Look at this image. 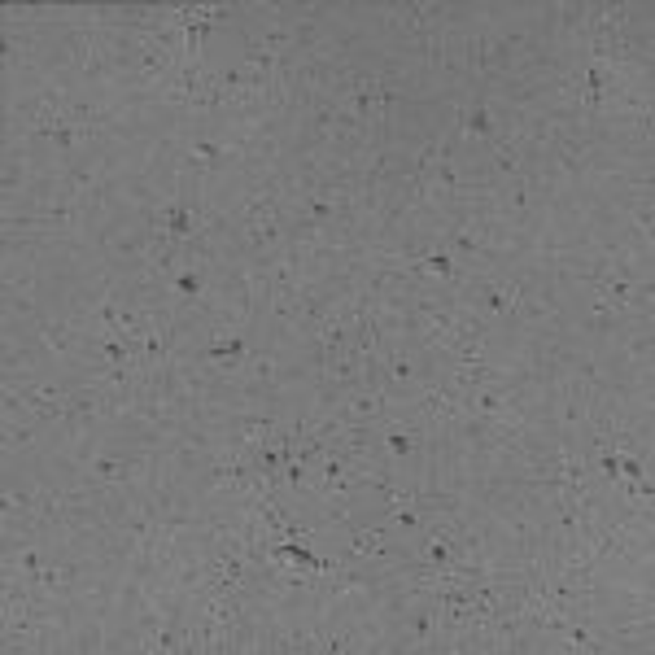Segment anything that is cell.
I'll use <instances>...</instances> for the list:
<instances>
[{
    "instance_id": "1",
    "label": "cell",
    "mask_w": 655,
    "mask_h": 655,
    "mask_svg": "<svg viewBox=\"0 0 655 655\" xmlns=\"http://www.w3.org/2000/svg\"><path fill=\"white\" fill-rule=\"evenodd\" d=\"M393 411H398V402H393L385 389H354V393H345L328 415H337L341 424H385Z\"/></svg>"
},
{
    "instance_id": "2",
    "label": "cell",
    "mask_w": 655,
    "mask_h": 655,
    "mask_svg": "<svg viewBox=\"0 0 655 655\" xmlns=\"http://www.w3.org/2000/svg\"><path fill=\"white\" fill-rule=\"evenodd\" d=\"M616 468H621L625 481H647V476H655V463L638 459V455H621V459H616Z\"/></svg>"
}]
</instances>
